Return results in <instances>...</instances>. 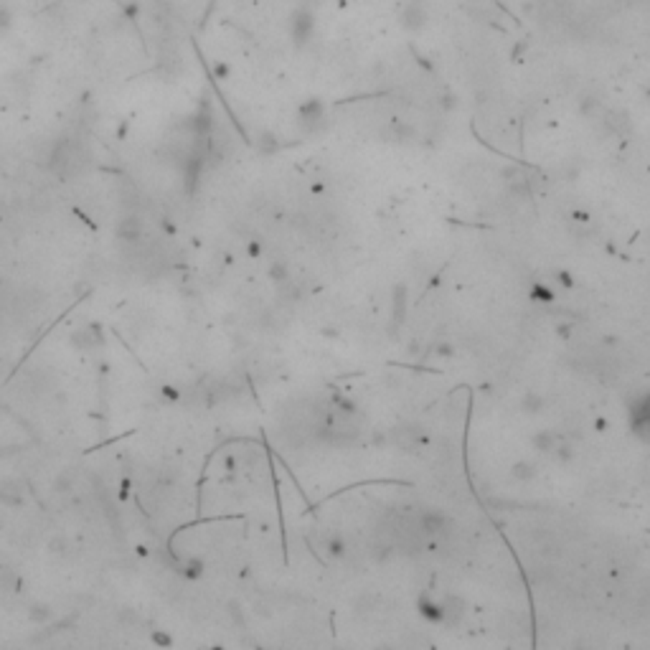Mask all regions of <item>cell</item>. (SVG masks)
Segmentation results:
<instances>
[{"mask_svg":"<svg viewBox=\"0 0 650 650\" xmlns=\"http://www.w3.org/2000/svg\"><path fill=\"white\" fill-rule=\"evenodd\" d=\"M320 117H323V107H320V102H315V99L308 102L303 110H300V120H303V125H315Z\"/></svg>","mask_w":650,"mask_h":650,"instance_id":"obj_2","label":"cell"},{"mask_svg":"<svg viewBox=\"0 0 650 650\" xmlns=\"http://www.w3.org/2000/svg\"><path fill=\"white\" fill-rule=\"evenodd\" d=\"M313 28H315V23H313L310 11H300L298 16H295V23H292V36L298 38V43H305L310 38Z\"/></svg>","mask_w":650,"mask_h":650,"instance_id":"obj_1","label":"cell"}]
</instances>
